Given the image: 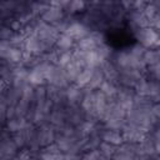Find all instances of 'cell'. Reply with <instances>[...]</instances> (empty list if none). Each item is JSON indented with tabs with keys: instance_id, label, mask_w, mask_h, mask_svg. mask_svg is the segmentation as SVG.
<instances>
[{
	"instance_id": "obj_1",
	"label": "cell",
	"mask_w": 160,
	"mask_h": 160,
	"mask_svg": "<svg viewBox=\"0 0 160 160\" xmlns=\"http://www.w3.org/2000/svg\"><path fill=\"white\" fill-rule=\"evenodd\" d=\"M136 42L144 46L145 49H156L160 48V34L152 28H144L134 34Z\"/></svg>"
},
{
	"instance_id": "obj_2",
	"label": "cell",
	"mask_w": 160,
	"mask_h": 160,
	"mask_svg": "<svg viewBox=\"0 0 160 160\" xmlns=\"http://www.w3.org/2000/svg\"><path fill=\"white\" fill-rule=\"evenodd\" d=\"M124 142H132V144H139L142 141V139L149 134L144 128L135 125V124H129L126 122L124 129L121 130Z\"/></svg>"
},
{
	"instance_id": "obj_3",
	"label": "cell",
	"mask_w": 160,
	"mask_h": 160,
	"mask_svg": "<svg viewBox=\"0 0 160 160\" xmlns=\"http://www.w3.org/2000/svg\"><path fill=\"white\" fill-rule=\"evenodd\" d=\"M56 134H58V129L54 125H51L50 122L38 126L36 139H38V144L40 145V148H45V146L55 142Z\"/></svg>"
},
{
	"instance_id": "obj_4",
	"label": "cell",
	"mask_w": 160,
	"mask_h": 160,
	"mask_svg": "<svg viewBox=\"0 0 160 160\" xmlns=\"http://www.w3.org/2000/svg\"><path fill=\"white\" fill-rule=\"evenodd\" d=\"M126 21H128V26L132 31V34H135L136 31L149 26V20L145 16V14L142 12V10H131V11H129L126 14Z\"/></svg>"
},
{
	"instance_id": "obj_5",
	"label": "cell",
	"mask_w": 160,
	"mask_h": 160,
	"mask_svg": "<svg viewBox=\"0 0 160 160\" xmlns=\"http://www.w3.org/2000/svg\"><path fill=\"white\" fill-rule=\"evenodd\" d=\"M66 16V12L64 11V9L59 8V6H52L50 5V1H49V8L44 11V14L40 16V19L49 24V25H56L58 22H60L61 20H64Z\"/></svg>"
},
{
	"instance_id": "obj_6",
	"label": "cell",
	"mask_w": 160,
	"mask_h": 160,
	"mask_svg": "<svg viewBox=\"0 0 160 160\" xmlns=\"http://www.w3.org/2000/svg\"><path fill=\"white\" fill-rule=\"evenodd\" d=\"M19 148L10 136L0 138V160H14L15 155L18 154Z\"/></svg>"
},
{
	"instance_id": "obj_7",
	"label": "cell",
	"mask_w": 160,
	"mask_h": 160,
	"mask_svg": "<svg viewBox=\"0 0 160 160\" xmlns=\"http://www.w3.org/2000/svg\"><path fill=\"white\" fill-rule=\"evenodd\" d=\"M24 50L30 52V54H32V55H35V56H41L45 52L50 51L46 48V45L39 38H36L35 35H30V36L26 38V41H25V45H24Z\"/></svg>"
},
{
	"instance_id": "obj_8",
	"label": "cell",
	"mask_w": 160,
	"mask_h": 160,
	"mask_svg": "<svg viewBox=\"0 0 160 160\" xmlns=\"http://www.w3.org/2000/svg\"><path fill=\"white\" fill-rule=\"evenodd\" d=\"M90 32H91V30H90L88 26H85L84 24H81L79 20L75 21V22H72V24L66 29V31H65V34L69 35L70 38H72L76 42L80 41V40H82L84 38L89 36Z\"/></svg>"
},
{
	"instance_id": "obj_9",
	"label": "cell",
	"mask_w": 160,
	"mask_h": 160,
	"mask_svg": "<svg viewBox=\"0 0 160 160\" xmlns=\"http://www.w3.org/2000/svg\"><path fill=\"white\" fill-rule=\"evenodd\" d=\"M65 99L68 106L70 105H81L84 99V89L76 86L75 84H70L65 89Z\"/></svg>"
},
{
	"instance_id": "obj_10",
	"label": "cell",
	"mask_w": 160,
	"mask_h": 160,
	"mask_svg": "<svg viewBox=\"0 0 160 160\" xmlns=\"http://www.w3.org/2000/svg\"><path fill=\"white\" fill-rule=\"evenodd\" d=\"M76 48V41L70 38L66 34H60L56 44H55V49L61 54V52H66V51H72Z\"/></svg>"
},
{
	"instance_id": "obj_11",
	"label": "cell",
	"mask_w": 160,
	"mask_h": 160,
	"mask_svg": "<svg viewBox=\"0 0 160 160\" xmlns=\"http://www.w3.org/2000/svg\"><path fill=\"white\" fill-rule=\"evenodd\" d=\"M100 69L102 70V72H104V75H105V79H106V80H109V81H111V82L118 84L120 71H119V69L114 65V62H112L111 60L105 61V62L100 66ZM118 85H119V84H118Z\"/></svg>"
},
{
	"instance_id": "obj_12",
	"label": "cell",
	"mask_w": 160,
	"mask_h": 160,
	"mask_svg": "<svg viewBox=\"0 0 160 160\" xmlns=\"http://www.w3.org/2000/svg\"><path fill=\"white\" fill-rule=\"evenodd\" d=\"M101 140L109 144H112L115 146H120L124 142V138L121 131H116V130H110V129H105L101 132Z\"/></svg>"
},
{
	"instance_id": "obj_13",
	"label": "cell",
	"mask_w": 160,
	"mask_h": 160,
	"mask_svg": "<svg viewBox=\"0 0 160 160\" xmlns=\"http://www.w3.org/2000/svg\"><path fill=\"white\" fill-rule=\"evenodd\" d=\"M28 124H29V121L26 120V118H14V119L6 121L5 128L8 129V131L10 134H16V132H20L21 130H24Z\"/></svg>"
},
{
	"instance_id": "obj_14",
	"label": "cell",
	"mask_w": 160,
	"mask_h": 160,
	"mask_svg": "<svg viewBox=\"0 0 160 160\" xmlns=\"http://www.w3.org/2000/svg\"><path fill=\"white\" fill-rule=\"evenodd\" d=\"M62 70H64V72H65L66 79L69 80V82H70V84H74L75 80H76V78H78V75H79L80 71L82 70V68L74 60V56H72V61H71L69 65H66L65 68H62Z\"/></svg>"
},
{
	"instance_id": "obj_15",
	"label": "cell",
	"mask_w": 160,
	"mask_h": 160,
	"mask_svg": "<svg viewBox=\"0 0 160 160\" xmlns=\"http://www.w3.org/2000/svg\"><path fill=\"white\" fill-rule=\"evenodd\" d=\"M94 69L95 68H85L80 71V74L78 75L76 80H75V85L81 88V89H85L88 88L90 80H91V76H92V72H94Z\"/></svg>"
},
{
	"instance_id": "obj_16",
	"label": "cell",
	"mask_w": 160,
	"mask_h": 160,
	"mask_svg": "<svg viewBox=\"0 0 160 160\" xmlns=\"http://www.w3.org/2000/svg\"><path fill=\"white\" fill-rule=\"evenodd\" d=\"M105 80H106V79H105V75H104L102 70H101L100 68H95V69H94V72H92V76H91V80H90L88 88H85V89L99 90Z\"/></svg>"
},
{
	"instance_id": "obj_17",
	"label": "cell",
	"mask_w": 160,
	"mask_h": 160,
	"mask_svg": "<svg viewBox=\"0 0 160 160\" xmlns=\"http://www.w3.org/2000/svg\"><path fill=\"white\" fill-rule=\"evenodd\" d=\"M142 61L146 66H151L160 62V55L158 52V49H146L142 56Z\"/></svg>"
},
{
	"instance_id": "obj_18",
	"label": "cell",
	"mask_w": 160,
	"mask_h": 160,
	"mask_svg": "<svg viewBox=\"0 0 160 160\" xmlns=\"http://www.w3.org/2000/svg\"><path fill=\"white\" fill-rule=\"evenodd\" d=\"M99 90L102 94H105L108 98H116V94H118V90H119V85L115 84V82H111L109 80H105Z\"/></svg>"
},
{
	"instance_id": "obj_19",
	"label": "cell",
	"mask_w": 160,
	"mask_h": 160,
	"mask_svg": "<svg viewBox=\"0 0 160 160\" xmlns=\"http://www.w3.org/2000/svg\"><path fill=\"white\" fill-rule=\"evenodd\" d=\"M116 149H118V146H115V145H112V144H109V142H105V141H101V144H100V146H99L98 150H99L106 159L111 160L112 156H114L115 152H116Z\"/></svg>"
},
{
	"instance_id": "obj_20",
	"label": "cell",
	"mask_w": 160,
	"mask_h": 160,
	"mask_svg": "<svg viewBox=\"0 0 160 160\" xmlns=\"http://www.w3.org/2000/svg\"><path fill=\"white\" fill-rule=\"evenodd\" d=\"M39 159L40 160H65V154L64 152H50L45 149H41Z\"/></svg>"
},
{
	"instance_id": "obj_21",
	"label": "cell",
	"mask_w": 160,
	"mask_h": 160,
	"mask_svg": "<svg viewBox=\"0 0 160 160\" xmlns=\"http://www.w3.org/2000/svg\"><path fill=\"white\" fill-rule=\"evenodd\" d=\"M81 160H109L99 150H90L81 154Z\"/></svg>"
},
{
	"instance_id": "obj_22",
	"label": "cell",
	"mask_w": 160,
	"mask_h": 160,
	"mask_svg": "<svg viewBox=\"0 0 160 160\" xmlns=\"http://www.w3.org/2000/svg\"><path fill=\"white\" fill-rule=\"evenodd\" d=\"M72 61V51H66V52H61L59 55L58 59V65L60 68H65L66 65H69Z\"/></svg>"
},
{
	"instance_id": "obj_23",
	"label": "cell",
	"mask_w": 160,
	"mask_h": 160,
	"mask_svg": "<svg viewBox=\"0 0 160 160\" xmlns=\"http://www.w3.org/2000/svg\"><path fill=\"white\" fill-rule=\"evenodd\" d=\"M14 34L15 31H12L10 26H6V25L0 26V41H10Z\"/></svg>"
},
{
	"instance_id": "obj_24",
	"label": "cell",
	"mask_w": 160,
	"mask_h": 160,
	"mask_svg": "<svg viewBox=\"0 0 160 160\" xmlns=\"http://www.w3.org/2000/svg\"><path fill=\"white\" fill-rule=\"evenodd\" d=\"M31 158H32L31 151L25 148V149H21V150L18 151V154L14 158V160H31Z\"/></svg>"
},
{
	"instance_id": "obj_25",
	"label": "cell",
	"mask_w": 160,
	"mask_h": 160,
	"mask_svg": "<svg viewBox=\"0 0 160 160\" xmlns=\"http://www.w3.org/2000/svg\"><path fill=\"white\" fill-rule=\"evenodd\" d=\"M151 136L154 139V141H160V124L154 126V129L151 130Z\"/></svg>"
},
{
	"instance_id": "obj_26",
	"label": "cell",
	"mask_w": 160,
	"mask_h": 160,
	"mask_svg": "<svg viewBox=\"0 0 160 160\" xmlns=\"http://www.w3.org/2000/svg\"><path fill=\"white\" fill-rule=\"evenodd\" d=\"M65 160H81V154H65Z\"/></svg>"
},
{
	"instance_id": "obj_27",
	"label": "cell",
	"mask_w": 160,
	"mask_h": 160,
	"mask_svg": "<svg viewBox=\"0 0 160 160\" xmlns=\"http://www.w3.org/2000/svg\"><path fill=\"white\" fill-rule=\"evenodd\" d=\"M159 34H160V30H159Z\"/></svg>"
}]
</instances>
